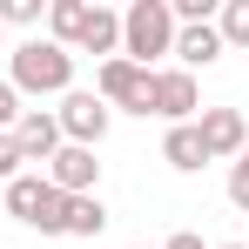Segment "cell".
I'll list each match as a JSON object with an SVG mask.
<instances>
[{"label": "cell", "mask_w": 249, "mask_h": 249, "mask_svg": "<svg viewBox=\"0 0 249 249\" xmlns=\"http://www.w3.org/2000/svg\"><path fill=\"white\" fill-rule=\"evenodd\" d=\"M0 209L14 215V222H27V229H41V236H61V222H68V196L47 182V175H14L7 189H0Z\"/></svg>", "instance_id": "1"}, {"label": "cell", "mask_w": 249, "mask_h": 249, "mask_svg": "<svg viewBox=\"0 0 249 249\" xmlns=\"http://www.w3.org/2000/svg\"><path fill=\"white\" fill-rule=\"evenodd\" d=\"M7 81H14V94H68L74 88V54L54 41H20Z\"/></svg>", "instance_id": "2"}, {"label": "cell", "mask_w": 249, "mask_h": 249, "mask_svg": "<svg viewBox=\"0 0 249 249\" xmlns=\"http://www.w3.org/2000/svg\"><path fill=\"white\" fill-rule=\"evenodd\" d=\"M162 54H175V20H168V0H135V7L122 14V61L155 68Z\"/></svg>", "instance_id": "3"}, {"label": "cell", "mask_w": 249, "mask_h": 249, "mask_svg": "<svg viewBox=\"0 0 249 249\" xmlns=\"http://www.w3.org/2000/svg\"><path fill=\"white\" fill-rule=\"evenodd\" d=\"M148 115H162L168 128H182L189 115H202V88L189 68H155L148 74Z\"/></svg>", "instance_id": "4"}, {"label": "cell", "mask_w": 249, "mask_h": 249, "mask_svg": "<svg viewBox=\"0 0 249 249\" xmlns=\"http://www.w3.org/2000/svg\"><path fill=\"white\" fill-rule=\"evenodd\" d=\"M148 74L155 68H135V61H101V74H94V94H101V108H128V115H148Z\"/></svg>", "instance_id": "5"}, {"label": "cell", "mask_w": 249, "mask_h": 249, "mask_svg": "<svg viewBox=\"0 0 249 249\" xmlns=\"http://www.w3.org/2000/svg\"><path fill=\"white\" fill-rule=\"evenodd\" d=\"M54 122H61V142H74V148H94V142L108 135V108H101V94H88V88H68V94H61V108H54Z\"/></svg>", "instance_id": "6"}, {"label": "cell", "mask_w": 249, "mask_h": 249, "mask_svg": "<svg viewBox=\"0 0 249 249\" xmlns=\"http://www.w3.org/2000/svg\"><path fill=\"white\" fill-rule=\"evenodd\" d=\"M196 135H202L209 162H236V155L249 148V122H243V108H202V115H196Z\"/></svg>", "instance_id": "7"}, {"label": "cell", "mask_w": 249, "mask_h": 249, "mask_svg": "<svg viewBox=\"0 0 249 249\" xmlns=\"http://www.w3.org/2000/svg\"><path fill=\"white\" fill-rule=\"evenodd\" d=\"M47 182H54L61 196H94V182H101V162H94V148H74V142H61V148H54V162H47Z\"/></svg>", "instance_id": "8"}, {"label": "cell", "mask_w": 249, "mask_h": 249, "mask_svg": "<svg viewBox=\"0 0 249 249\" xmlns=\"http://www.w3.org/2000/svg\"><path fill=\"white\" fill-rule=\"evenodd\" d=\"M14 148H20V162H54V148H61V122H54L47 108H20V122H14Z\"/></svg>", "instance_id": "9"}, {"label": "cell", "mask_w": 249, "mask_h": 249, "mask_svg": "<svg viewBox=\"0 0 249 249\" xmlns=\"http://www.w3.org/2000/svg\"><path fill=\"white\" fill-rule=\"evenodd\" d=\"M175 54H182V68H189V74H196V68H215V61H222V34H215V20L175 27Z\"/></svg>", "instance_id": "10"}, {"label": "cell", "mask_w": 249, "mask_h": 249, "mask_svg": "<svg viewBox=\"0 0 249 249\" xmlns=\"http://www.w3.org/2000/svg\"><path fill=\"white\" fill-rule=\"evenodd\" d=\"M81 54H122V14H108V7H88V20H81Z\"/></svg>", "instance_id": "11"}, {"label": "cell", "mask_w": 249, "mask_h": 249, "mask_svg": "<svg viewBox=\"0 0 249 249\" xmlns=\"http://www.w3.org/2000/svg\"><path fill=\"white\" fill-rule=\"evenodd\" d=\"M162 162L182 168V175H196V168L209 162V148H202V135H196V122H182V128H168V135H162Z\"/></svg>", "instance_id": "12"}, {"label": "cell", "mask_w": 249, "mask_h": 249, "mask_svg": "<svg viewBox=\"0 0 249 249\" xmlns=\"http://www.w3.org/2000/svg\"><path fill=\"white\" fill-rule=\"evenodd\" d=\"M101 229H108V202H101V196H68L61 236H101Z\"/></svg>", "instance_id": "13"}, {"label": "cell", "mask_w": 249, "mask_h": 249, "mask_svg": "<svg viewBox=\"0 0 249 249\" xmlns=\"http://www.w3.org/2000/svg\"><path fill=\"white\" fill-rule=\"evenodd\" d=\"M81 20H88V0H47V27H54V47H68V54H74V41H81Z\"/></svg>", "instance_id": "14"}, {"label": "cell", "mask_w": 249, "mask_h": 249, "mask_svg": "<svg viewBox=\"0 0 249 249\" xmlns=\"http://www.w3.org/2000/svg\"><path fill=\"white\" fill-rule=\"evenodd\" d=\"M215 34H222V47H249V0H229V7H222Z\"/></svg>", "instance_id": "15"}, {"label": "cell", "mask_w": 249, "mask_h": 249, "mask_svg": "<svg viewBox=\"0 0 249 249\" xmlns=\"http://www.w3.org/2000/svg\"><path fill=\"white\" fill-rule=\"evenodd\" d=\"M229 202H236V209L249 215V148L236 155V168H229Z\"/></svg>", "instance_id": "16"}, {"label": "cell", "mask_w": 249, "mask_h": 249, "mask_svg": "<svg viewBox=\"0 0 249 249\" xmlns=\"http://www.w3.org/2000/svg\"><path fill=\"white\" fill-rule=\"evenodd\" d=\"M0 20H14V27H34V20H41V0H0Z\"/></svg>", "instance_id": "17"}, {"label": "cell", "mask_w": 249, "mask_h": 249, "mask_svg": "<svg viewBox=\"0 0 249 249\" xmlns=\"http://www.w3.org/2000/svg\"><path fill=\"white\" fill-rule=\"evenodd\" d=\"M14 175H27V162H20V148H14V135H0V189H7Z\"/></svg>", "instance_id": "18"}, {"label": "cell", "mask_w": 249, "mask_h": 249, "mask_svg": "<svg viewBox=\"0 0 249 249\" xmlns=\"http://www.w3.org/2000/svg\"><path fill=\"white\" fill-rule=\"evenodd\" d=\"M14 122H20V94L14 81H0V135H14Z\"/></svg>", "instance_id": "19"}, {"label": "cell", "mask_w": 249, "mask_h": 249, "mask_svg": "<svg viewBox=\"0 0 249 249\" xmlns=\"http://www.w3.org/2000/svg\"><path fill=\"white\" fill-rule=\"evenodd\" d=\"M162 249H209V243H202V236H196V229H175V236H168Z\"/></svg>", "instance_id": "20"}, {"label": "cell", "mask_w": 249, "mask_h": 249, "mask_svg": "<svg viewBox=\"0 0 249 249\" xmlns=\"http://www.w3.org/2000/svg\"><path fill=\"white\" fill-rule=\"evenodd\" d=\"M215 249H243V243H215Z\"/></svg>", "instance_id": "21"}, {"label": "cell", "mask_w": 249, "mask_h": 249, "mask_svg": "<svg viewBox=\"0 0 249 249\" xmlns=\"http://www.w3.org/2000/svg\"><path fill=\"white\" fill-rule=\"evenodd\" d=\"M243 249H249V243H243Z\"/></svg>", "instance_id": "22"}]
</instances>
